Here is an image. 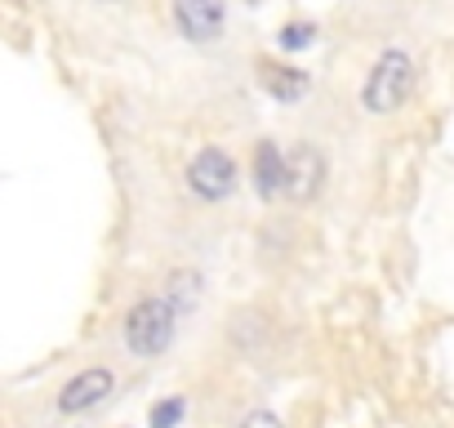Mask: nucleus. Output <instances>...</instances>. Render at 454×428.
Wrapping results in <instances>:
<instances>
[{
  "mask_svg": "<svg viewBox=\"0 0 454 428\" xmlns=\"http://www.w3.org/2000/svg\"><path fill=\"white\" fill-rule=\"evenodd\" d=\"M410 90H414V63H410V54L387 50V54L374 63V72H370L361 99H365L370 112L383 116V112H396V107L410 99Z\"/></svg>",
  "mask_w": 454,
  "mask_h": 428,
  "instance_id": "nucleus-1",
  "label": "nucleus"
},
{
  "mask_svg": "<svg viewBox=\"0 0 454 428\" xmlns=\"http://www.w3.org/2000/svg\"><path fill=\"white\" fill-rule=\"evenodd\" d=\"M174 321H178V313H174L165 299H143V304H134L129 317H125V344H129V353H138V357L165 353L169 339H174Z\"/></svg>",
  "mask_w": 454,
  "mask_h": 428,
  "instance_id": "nucleus-2",
  "label": "nucleus"
},
{
  "mask_svg": "<svg viewBox=\"0 0 454 428\" xmlns=\"http://www.w3.org/2000/svg\"><path fill=\"white\" fill-rule=\"evenodd\" d=\"M187 183H192L196 196L223 201V196H232V187H237V165H232V156H227L223 147H205L187 165Z\"/></svg>",
  "mask_w": 454,
  "mask_h": 428,
  "instance_id": "nucleus-3",
  "label": "nucleus"
},
{
  "mask_svg": "<svg viewBox=\"0 0 454 428\" xmlns=\"http://www.w3.org/2000/svg\"><path fill=\"white\" fill-rule=\"evenodd\" d=\"M321 178H325V161L317 147L299 143L294 152H286V174H281V192L290 201H312L321 192Z\"/></svg>",
  "mask_w": 454,
  "mask_h": 428,
  "instance_id": "nucleus-4",
  "label": "nucleus"
},
{
  "mask_svg": "<svg viewBox=\"0 0 454 428\" xmlns=\"http://www.w3.org/2000/svg\"><path fill=\"white\" fill-rule=\"evenodd\" d=\"M223 0H174V23L187 41H214L223 32Z\"/></svg>",
  "mask_w": 454,
  "mask_h": 428,
  "instance_id": "nucleus-5",
  "label": "nucleus"
},
{
  "mask_svg": "<svg viewBox=\"0 0 454 428\" xmlns=\"http://www.w3.org/2000/svg\"><path fill=\"white\" fill-rule=\"evenodd\" d=\"M112 370H103V366H94V370H81L67 388H63V397H59V410L63 415H81V410H94L107 392H112Z\"/></svg>",
  "mask_w": 454,
  "mask_h": 428,
  "instance_id": "nucleus-6",
  "label": "nucleus"
},
{
  "mask_svg": "<svg viewBox=\"0 0 454 428\" xmlns=\"http://www.w3.org/2000/svg\"><path fill=\"white\" fill-rule=\"evenodd\" d=\"M259 81H263V90H268L272 99H281V103H294V99L308 94V72H299V67L259 63Z\"/></svg>",
  "mask_w": 454,
  "mask_h": 428,
  "instance_id": "nucleus-7",
  "label": "nucleus"
},
{
  "mask_svg": "<svg viewBox=\"0 0 454 428\" xmlns=\"http://www.w3.org/2000/svg\"><path fill=\"white\" fill-rule=\"evenodd\" d=\"M281 174H286V156H281V147L277 143H259V152H254V187H259V196H281Z\"/></svg>",
  "mask_w": 454,
  "mask_h": 428,
  "instance_id": "nucleus-8",
  "label": "nucleus"
},
{
  "mask_svg": "<svg viewBox=\"0 0 454 428\" xmlns=\"http://www.w3.org/2000/svg\"><path fill=\"white\" fill-rule=\"evenodd\" d=\"M183 397H165V401H156L152 406V428H174L178 419H183Z\"/></svg>",
  "mask_w": 454,
  "mask_h": 428,
  "instance_id": "nucleus-9",
  "label": "nucleus"
},
{
  "mask_svg": "<svg viewBox=\"0 0 454 428\" xmlns=\"http://www.w3.org/2000/svg\"><path fill=\"white\" fill-rule=\"evenodd\" d=\"M312 36H317V28H312V23H290V28L281 32V45H286V50H303Z\"/></svg>",
  "mask_w": 454,
  "mask_h": 428,
  "instance_id": "nucleus-10",
  "label": "nucleus"
},
{
  "mask_svg": "<svg viewBox=\"0 0 454 428\" xmlns=\"http://www.w3.org/2000/svg\"><path fill=\"white\" fill-rule=\"evenodd\" d=\"M241 428H281V419H277L272 410H254V415L241 419Z\"/></svg>",
  "mask_w": 454,
  "mask_h": 428,
  "instance_id": "nucleus-11",
  "label": "nucleus"
}]
</instances>
